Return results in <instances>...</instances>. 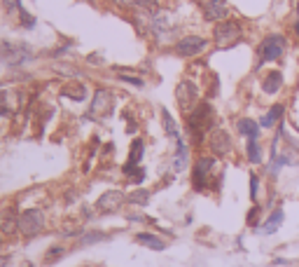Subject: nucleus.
I'll return each instance as SVG.
<instances>
[{
    "mask_svg": "<svg viewBox=\"0 0 299 267\" xmlns=\"http://www.w3.org/2000/svg\"><path fill=\"white\" fill-rule=\"evenodd\" d=\"M112 106H115V94H112L110 89L101 87L94 92V99L89 103L87 115L91 117V120H103V117H108L112 113Z\"/></svg>",
    "mask_w": 299,
    "mask_h": 267,
    "instance_id": "obj_7",
    "label": "nucleus"
},
{
    "mask_svg": "<svg viewBox=\"0 0 299 267\" xmlns=\"http://www.w3.org/2000/svg\"><path fill=\"white\" fill-rule=\"evenodd\" d=\"M117 7H138L140 0H112Z\"/></svg>",
    "mask_w": 299,
    "mask_h": 267,
    "instance_id": "obj_33",
    "label": "nucleus"
},
{
    "mask_svg": "<svg viewBox=\"0 0 299 267\" xmlns=\"http://www.w3.org/2000/svg\"><path fill=\"white\" fill-rule=\"evenodd\" d=\"M127 204V195L122 190H108L96 199V211L98 213H117Z\"/></svg>",
    "mask_w": 299,
    "mask_h": 267,
    "instance_id": "obj_12",
    "label": "nucleus"
},
{
    "mask_svg": "<svg viewBox=\"0 0 299 267\" xmlns=\"http://www.w3.org/2000/svg\"><path fill=\"white\" fill-rule=\"evenodd\" d=\"M19 213H14L12 209H7V211H0V234H7V237H12V234L19 232Z\"/></svg>",
    "mask_w": 299,
    "mask_h": 267,
    "instance_id": "obj_18",
    "label": "nucleus"
},
{
    "mask_svg": "<svg viewBox=\"0 0 299 267\" xmlns=\"http://www.w3.org/2000/svg\"><path fill=\"white\" fill-rule=\"evenodd\" d=\"M66 96H70V99H75V101H84V99H87V89H84L82 84H78V87L68 89Z\"/></svg>",
    "mask_w": 299,
    "mask_h": 267,
    "instance_id": "obj_30",
    "label": "nucleus"
},
{
    "mask_svg": "<svg viewBox=\"0 0 299 267\" xmlns=\"http://www.w3.org/2000/svg\"><path fill=\"white\" fill-rule=\"evenodd\" d=\"M243 40V26L238 19H227V21L215 24L213 28V44L215 50H232L234 44Z\"/></svg>",
    "mask_w": 299,
    "mask_h": 267,
    "instance_id": "obj_4",
    "label": "nucleus"
},
{
    "mask_svg": "<svg viewBox=\"0 0 299 267\" xmlns=\"http://www.w3.org/2000/svg\"><path fill=\"white\" fill-rule=\"evenodd\" d=\"M150 197H152V192H150V190L136 188V190H131V192L127 195V202L131 206H147L150 204Z\"/></svg>",
    "mask_w": 299,
    "mask_h": 267,
    "instance_id": "obj_22",
    "label": "nucleus"
},
{
    "mask_svg": "<svg viewBox=\"0 0 299 267\" xmlns=\"http://www.w3.org/2000/svg\"><path fill=\"white\" fill-rule=\"evenodd\" d=\"M262 157H264V152H262L260 141H248L245 143V160L250 164H262Z\"/></svg>",
    "mask_w": 299,
    "mask_h": 267,
    "instance_id": "obj_23",
    "label": "nucleus"
},
{
    "mask_svg": "<svg viewBox=\"0 0 299 267\" xmlns=\"http://www.w3.org/2000/svg\"><path fill=\"white\" fill-rule=\"evenodd\" d=\"M17 14H19V24H21L23 28H35V17L31 14V12L23 10V5L17 10Z\"/></svg>",
    "mask_w": 299,
    "mask_h": 267,
    "instance_id": "obj_28",
    "label": "nucleus"
},
{
    "mask_svg": "<svg viewBox=\"0 0 299 267\" xmlns=\"http://www.w3.org/2000/svg\"><path fill=\"white\" fill-rule=\"evenodd\" d=\"M236 134L243 136L248 141H260V134H262V127L257 120L253 117H238L236 120Z\"/></svg>",
    "mask_w": 299,
    "mask_h": 267,
    "instance_id": "obj_14",
    "label": "nucleus"
},
{
    "mask_svg": "<svg viewBox=\"0 0 299 267\" xmlns=\"http://www.w3.org/2000/svg\"><path fill=\"white\" fill-rule=\"evenodd\" d=\"M0 5L5 7V12H17L21 7V0H0Z\"/></svg>",
    "mask_w": 299,
    "mask_h": 267,
    "instance_id": "obj_31",
    "label": "nucleus"
},
{
    "mask_svg": "<svg viewBox=\"0 0 299 267\" xmlns=\"http://www.w3.org/2000/svg\"><path fill=\"white\" fill-rule=\"evenodd\" d=\"M206 47H208V40H206L204 35L187 33V35H183L180 40H176L173 52H176L178 56H183V59H192V56H199Z\"/></svg>",
    "mask_w": 299,
    "mask_h": 267,
    "instance_id": "obj_8",
    "label": "nucleus"
},
{
    "mask_svg": "<svg viewBox=\"0 0 299 267\" xmlns=\"http://www.w3.org/2000/svg\"><path fill=\"white\" fill-rule=\"evenodd\" d=\"M273 265H290V262L285 260V258H276V260H273Z\"/></svg>",
    "mask_w": 299,
    "mask_h": 267,
    "instance_id": "obj_34",
    "label": "nucleus"
},
{
    "mask_svg": "<svg viewBox=\"0 0 299 267\" xmlns=\"http://www.w3.org/2000/svg\"><path fill=\"white\" fill-rule=\"evenodd\" d=\"M17 225H19V234L21 237L33 239V237H38V234H42L47 230V218H44L42 209L33 206V209H26V211L19 213Z\"/></svg>",
    "mask_w": 299,
    "mask_h": 267,
    "instance_id": "obj_6",
    "label": "nucleus"
},
{
    "mask_svg": "<svg viewBox=\"0 0 299 267\" xmlns=\"http://www.w3.org/2000/svg\"><path fill=\"white\" fill-rule=\"evenodd\" d=\"M108 232H101V230H94V232H82V237L78 239L80 246H89V244H98V241H106Z\"/></svg>",
    "mask_w": 299,
    "mask_h": 267,
    "instance_id": "obj_26",
    "label": "nucleus"
},
{
    "mask_svg": "<svg viewBox=\"0 0 299 267\" xmlns=\"http://www.w3.org/2000/svg\"><path fill=\"white\" fill-rule=\"evenodd\" d=\"M33 59H35V54L26 42H10V40L0 42V61L5 63V66L21 68L28 61H33Z\"/></svg>",
    "mask_w": 299,
    "mask_h": 267,
    "instance_id": "obj_5",
    "label": "nucleus"
},
{
    "mask_svg": "<svg viewBox=\"0 0 299 267\" xmlns=\"http://www.w3.org/2000/svg\"><path fill=\"white\" fill-rule=\"evenodd\" d=\"M161 122H164V129H166V134L171 136V139H180V131H178V124L176 120L171 117V113L166 110V108H161Z\"/></svg>",
    "mask_w": 299,
    "mask_h": 267,
    "instance_id": "obj_25",
    "label": "nucleus"
},
{
    "mask_svg": "<svg viewBox=\"0 0 299 267\" xmlns=\"http://www.w3.org/2000/svg\"><path fill=\"white\" fill-rule=\"evenodd\" d=\"M283 84H285V78H283V71H278V68H273V71L264 73V78H262V92L269 96L278 94L283 89Z\"/></svg>",
    "mask_w": 299,
    "mask_h": 267,
    "instance_id": "obj_15",
    "label": "nucleus"
},
{
    "mask_svg": "<svg viewBox=\"0 0 299 267\" xmlns=\"http://www.w3.org/2000/svg\"><path fill=\"white\" fill-rule=\"evenodd\" d=\"M5 262H7V258H0V267H5Z\"/></svg>",
    "mask_w": 299,
    "mask_h": 267,
    "instance_id": "obj_36",
    "label": "nucleus"
},
{
    "mask_svg": "<svg viewBox=\"0 0 299 267\" xmlns=\"http://www.w3.org/2000/svg\"><path fill=\"white\" fill-rule=\"evenodd\" d=\"M290 47V40L283 33H269L262 38L260 47H257V68H262L264 63L271 61H281L285 52Z\"/></svg>",
    "mask_w": 299,
    "mask_h": 267,
    "instance_id": "obj_2",
    "label": "nucleus"
},
{
    "mask_svg": "<svg viewBox=\"0 0 299 267\" xmlns=\"http://www.w3.org/2000/svg\"><path fill=\"white\" fill-rule=\"evenodd\" d=\"M176 101H178V106H180V110H183V115H189V113L201 103L199 87H196L192 80H183V82L176 87Z\"/></svg>",
    "mask_w": 299,
    "mask_h": 267,
    "instance_id": "obj_9",
    "label": "nucleus"
},
{
    "mask_svg": "<svg viewBox=\"0 0 299 267\" xmlns=\"http://www.w3.org/2000/svg\"><path fill=\"white\" fill-rule=\"evenodd\" d=\"M136 244H140V246H145V249H152V251H164L166 249V241L161 239L159 234H155V232H136Z\"/></svg>",
    "mask_w": 299,
    "mask_h": 267,
    "instance_id": "obj_17",
    "label": "nucleus"
},
{
    "mask_svg": "<svg viewBox=\"0 0 299 267\" xmlns=\"http://www.w3.org/2000/svg\"><path fill=\"white\" fill-rule=\"evenodd\" d=\"M262 211H264V206H262V204H253V209H250L248 216H245V225H248V228H253V230H260Z\"/></svg>",
    "mask_w": 299,
    "mask_h": 267,
    "instance_id": "obj_24",
    "label": "nucleus"
},
{
    "mask_svg": "<svg viewBox=\"0 0 299 267\" xmlns=\"http://www.w3.org/2000/svg\"><path fill=\"white\" fill-rule=\"evenodd\" d=\"M283 220H285V211H283V206H273L271 213L262 220V225H260L257 232H260L262 237H271V234H276L278 230H281Z\"/></svg>",
    "mask_w": 299,
    "mask_h": 267,
    "instance_id": "obj_13",
    "label": "nucleus"
},
{
    "mask_svg": "<svg viewBox=\"0 0 299 267\" xmlns=\"http://www.w3.org/2000/svg\"><path fill=\"white\" fill-rule=\"evenodd\" d=\"M0 241H3V234H0Z\"/></svg>",
    "mask_w": 299,
    "mask_h": 267,
    "instance_id": "obj_38",
    "label": "nucleus"
},
{
    "mask_svg": "<svg viewBox=\"0 0 299 267\" xmlns=\"http://www.w3.org/2000/svg\"><path fill=\"white\" fill-rule=\"evenodd\" d=\"M117 78H119V80H124V82H131L133 87H143V80H140V78H136V75H124V73H119Z\"/></svg>",
    "mask_w": 299,
    "mask_h": 267,
    "instance_id": "obj_32",
    "label": "nucleus"
},
{
    "mask_svg": "<svg viewBox=\"0 0 299 267\" xmlns=\"http://www.w3.org/2000/svg\"><path fill=\"white\" fill-rule=\"evenodd\" d=\"M185 120H187V131L192 134V139L201 141L206 134H211V129L215 127L213 124L215 122V110H213V106L208 101H201L189 115H185Z\"/></svg>",
    "mask_w": 299,
    "mask_h": 267,
    "instance_id": "obj_1",
    "label": "nucleus"
},
{
    "mask_svg": "<svg viewBox=\"0 0 299 267\" xmlns=\"http://www.w3.org/2000/svg\"><path fill=\"white\" fill-rule=\"evenodd\" d=\"M217 157L215 155H201L196 157L192 167V185L194 190H199V192H206L208 185L215 183V173H217Z\"/></svg>",
    "mask_w": 299,
    "mask_h": 267,
    "instance_id": "obj_3",
    "label": "nucleus"
},
{
    "mask_svg": "<svg viewBox=\"0 0 299 267\" xmlns=\"http://www.w3.org/2000/svg\"><path fill=\"white\" fill-rule=\"evenodd\" d=\"M63 256H66V246H63V244H54V246H49V249H47V253H44V262H47V265H52V262L61 260Z\"/></svg>",
    "mask_w": 299,
    "mask_h": 267,
    "instance_id": "obj_27",
    "label": "nucleus"
},
{
    "mask_svg": "<svg viewBox=\"0 0 299 267\" xmlns=\"http://www.w3.org/2000/svg\"><path fill=\"white\" fill-rule=\"evenodd\" d=\"M145 155V143L140 139H133L131 141V150H129V160H127V167H138L140 160Z\"/></svg>",
    "mask_w": 299,
    "mask_h": 267,
    "instance_id": "obj_21",
    "label": "nucleus"
},
{
    "mask_svg": "<svg viewBox=\"0 0 299 267\" xmlns=\"http://www.w3.org/2000/svg\"><path fill=\"white\" fill-rule=\"evenodd\" d=\"M89 3H91V0H89Z\"/></svg>",
    "mask_w": 299,
    "mask_h": 267,
    "instance_id": "obj_39",
    "label": "nucleus"
},
{
    "mask_svg": "<svg viewBox=\"0 0 299 267\" xmlns=\"http://www.w3.org/2000/svg\"><path fill=\"white\" fill-rule=\"evenodd\" d=\"M201 14H204L206 21L220 24L232 19V5L227 0H204L201 3Z\"/></svg>",
    "mask_w": 299,
    "mask_h": 267,
    "instance_id": "obj_10",
    "label": "nucleus"
},
{
    "mask_svg": "<svg viewBox=\"0 0 299 267\" xmlns=\"http://www.w3.org/2000/svg\"><path fill=\"white\" fill-rule=\"evenodd\" d=\"M257 199H260V176L250 173V202L257 204Z\"/></svg>",
    "mask_w": 299,
    "mask_h": 267,
    "instance_id": "obj_29",
    "label": "nucleus"
},
{
    "mask_svg": "<svg viewBox=\"0 0 299 267\" xmlns=\"http://www.w3.org/2000/svg\"><path fill=\"white\" fill-rule=\"evenodd\" d=\"M292 28H294V35H297V38H299V19H297V21H294V26H292Z\"/></svg>",
    "mask_w": 299,
    "mask_h": 267,
    "instance_id": "obj_35",
    "label": "nucleus"
},
{
    "mask_svg": "<svg viewBox=\"0 0 299 267\" xmlns=\"http://www.w3.org/2000/svg\"><path fill=\"white\" fill-rule=\"evenodd\" d=\"M283 120H285V106H283V103H273L257 122H260L262 129H273V127H278Z\"/></svg>",
    "mask_w": 299,
    "mask_h": 267,
    "instance_id": "obj_16",
    "label": "nucleus"
},
{
    "mask_svg": "<svg viewBox=\"0 0 299 267\" xmlns=\"http://www.w3.org/2000/svg\"><path fill=\"white\" fill-rule=\"evenodd\" d=\"M208 148L215 157H227L232 155L234 150V143H232V136H229L227 129L222 127H213L211 134H208Z\"/></svg>",
    "mask_w": 299,
    "mask_h": 267,
    "instance_id": "obj_11",
    "label": "nucleus"
},
{
    "mask_svg": "<svg viewBox=\"0 0 299 267\" xmlns=\"http://www.w3.org/2000/svg\"><path fill=\"white\" fill-rule=\"evenodd\" d=\"M294 10H297V19H299V0H297V5H294Z\"/></svg>",
    "mask_w": 299,
    "mask_h": 267,
    "instance_id": "obj_37",
    "label": "nucleus"
},
{
    "mask_svg": "<svg viewBox=\"0 0 299 267\" xmlns=\"http://www.w3.org/2000/svg\"><path fill=\"white\" fill-rule=\"evenodd\" d=\"M189 164V148L183 141V136L176 141V157H173V169L176 171H185Z\"/></svg>",
    "mask_w": 299,
    "mask_h": 267,
    "instance_id": "obj_20",
    "label": "nucleus"
},
{
    "mask_svg": "<svg viewBox=\"0 0 299 267\" xmlns=\"http://www.w3.org/2000/svg\"><path fill=\"white\" fill-rule=\"evenodd\" d=\"M19 92H12V89H5L0 92V113L3 115H12L14 110H19Z\"/></svg>",
    "mask_w": 299,
    "mask_h": 267,
    "instance_id": "obj_19",
    "label": "nucleus"
}]
</instances>
